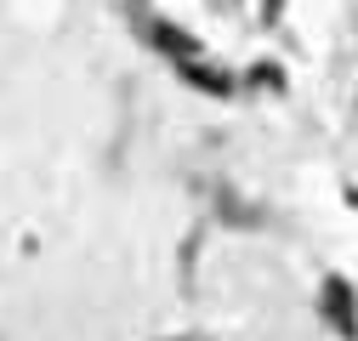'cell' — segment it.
<instances>
[{
	"instance_id": "7a4b0ae2",
	"label": "cell",
	"mask_w": 358,
	"mask_h": 341,
	"mask_svg": "<svg viewBox=\"0 0 358 341\" xmlns=\"http://www.w3.org/2000/svg\"><path fill=\"white\" fill-rule=\"evenodd\" d=\"M159 341H210V335H199V330H188V335H159Z\"/></svg>"
},
{
	"instance_id": "6da1fadb",
	"label": "cell",
	"mask_w": 358,
	"mask_h": 341,
	"mask_svg": "<svg viewBox=\"0 0 358 341\" xmlns=\"http://www.w3.org/2000/svg\"><path fill=\"white\" fill-rule=\"evenodd\" d=\"M319 313H324V324H330L341 341H358V296H352V284H347V279H324Z\"/></svg>"
}]
</instances>
